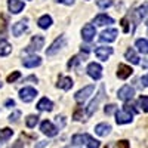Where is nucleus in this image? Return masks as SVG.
Returning <instances> with one entry per match:
<instances>
[{"instance_id":"obj_1","label":"nucleus","mask_w":148,"mask_h":148,"mask_svg":"<svg viewBox=\"0 0 148 148\" xmlns=\"http://www.w3.org/2000/svg\"><path fill=\"white\" fill-rule=\"evenodd\" d=\"M104 92H105V88H104V86H101V88H99V92H98V95H96V98L89 104L88 110H86V116H88V117H92V116H93V113H95L96 108H98V104H99V102L104 99V96H105Z\"/></svg>"},{"instance_id":"obj_29","label":"nucleus","mask_w":148,"mask_h":148,"mask_svg":"<svg viewBox=\"0 0 148 148\" xmlns=\"http://www.w3.org/2000/svg\"><path fill=\"white\" fill-rule=\"evenodd\" d=\"M96 5L101 9H107V8H110L111 5H113V0H98Z\"/></svg>"},{"instance_id":"obj_40","label":"nucleus","mask_w":148,"mask_h":148,"mask_svg":"<svg viewBox=\"0 0 148 148\" xmlns=\"http://www.w3.org/2000/svg\"><path fill=\"white\" fill-rule=\"evenodd\" d=\"M47 144H49L47 141H40L39 144H36V147H34V148H43V147H46Z\"/></svg>"},{"instance_id":"obj_11","label":"nucleus","mask_w":148,"mask_h":148,"mask_svg":"<svg viewBox=\"0 0 148 148\" xmlns=\"http://www.w3.org/2000/svg\"><path fill=\"white\" fill-rule=\"evenodd\" d=\"M95 34H96V30H95V27L92 25V24H86V25L82 28V37H83L84 42H92Z\"/></svg>"},{"instance_id":"obj_10","label":"nucleus","mask_w":148,"mask_h":148,"mask_svg":"<svg viewBox=\"0 0 148 148\" xmlns=\"http://www.w3.org/2000/svg\"><path fill=\"white\" fill-rule=\"evenodd\" d=\"M111 53H113V47H110V46H99L95 49V55L101 61H107Z\"/></svg>"},{"instance_id":"obj_31","label":"nucleus","mask_w":148,"mask_h":148,"mask_svg":"<svg viewBox=\"0 0 148 148\" xmlns=\"http://www.w3.org/2000/svg\"><path fill=\"white\" fill-rule=\"evenodd\" d=\"M19 76H21V73H19V71H14L12 74H9L6 80H8V83H14L16 79H19Z\"/></svg>"},{"instance_id":"obj_28","label":"nucleus","mask_w":148,"mask_h":148,"mask_svg":"<svg viewBox=\"0 0 148 148\" xmlns=\"http://www.w3.org/2000/svg\"><path fill=\"white\" fill-rule=\"evenodd\" d=\"M139 107L142 108V111H145V113H148V96H141L139 101H138Z\"/></svg>"},{"instance_id":"obj_34","label":"nucleus","mask_w":148,"mask_h":148,"mask_svg":"<svg viewBox=\"0 0 148 148\" xmlns=\"http://www.w3.org/2000/svg\"><path fill=\"white\" fill-rule=\"evenodd\" d=\"M116 108H117V105L110 104V105H107V107H105V110H104V111H105V114H107V116H110V114H113L114 111H116Z\"/></svg>"},{"instance_id":"obj_35","label":"nucleus","mask_w":148,"mask_h":148,"mask_svg":"<svg viewBox=\"0 0 148 148\" xmlns=\"http://www.w3.org/2000/svg\"><path fill=\"white\" fill-rule=\"evenodd\" d=\"M56 125H58L59 129H62V127L65 126V117H64V116H58V117H56Z\"/></svg>"},{"instance_id":"obj_43","label":"nucleus","mask_w":148,"mask_h":148,"mask_svg":"<svg viewBox=\"0 0 148 148\" xmlns=\"http://www.w3.org/2000/svg\"><path fill=\"white\" fill-rule=\"evenodd\" d=\"M141 82H142V84L145 86V88H148V74H147V76H142Z\"/></svg>"},{"instance_id":"obj_27","label":"nucleus","mask_w":148,"mask_h":148,"mask_svg":"<svg viewBox=\"0 0 148 148\" xmlns=\"http://www.w3.org/2000/svg\"><path fill=\"white\" fill-rule=\"evenodd\" d=\"M37 121H39V116H34V114H31V116H28L27 119H25V125H27V127H34L36 125H37Z\"/></svg>"},{"instance_id":"obj_41","label":"nucleus","mask_w":148,"mask_h":148,"mask_svg":"<svg viewBox=\"0 0 148 148\" xmlns=\"http://www.w3.org/2000/svg\"><path fill=\"white\" fill-rule=\"evenodd\" d=\"M14 105H15V101H14V99H8V101L5 102V107H8V108L14 107Z\"/></svg>"},{"instance_id":"obj_16","label":"nucleus","mask_w":148,"mask_h":148,"mask_svg":"<svg viewBox=\"0 0 148 148\" xmlns=\"http://www.w3.org/2000/svg\"><path fill=\"white\" fill-rule=\"evenodd\" d=\"M8 8L12 14H19L24 9V2H21V0H8Z\"/></svg>"},{"instance_id":"obj_39","label":"nucleus","mask_w":148,"mask_h":148,"mask_svg":"<svg viewBox=\"0 0 148 148\" xmlns=\"http://www.w3.org/2000/svg\"><path fill=\"white\" fill-rule=\"evenodd\" d=\"M9 148H24V142L22 141H16L15 144H12V147H9Z\"/></svg>"},{"instance_id":"obj_9","label":"nucleus","mask_w":148,"mask_h":148,"mask_svg":"<svg viewBox=\"0 0 148 148\" xmlns=\"http://www.w3.org/2000/svg\"><path fill=\"white\" fill-rule=\"evenodd\" d=\"M40 130H42L45 135H47V136H56V133H58V127H56V126H53L49 120L42 121V125H40Z\"/></svg>"},{"instance_id":"obj_24","label":"nucleus","mask_w":148,"mask_h":148,"mask_svg":"<svg viewBox=\"0 0 148 148\" xmlns=\"http://www.w3.org/2000/svg\"><path fill=\"white\" fill-rule=\"evenodd\" d=\"M12 52V46L6 42V40H2L0 42V56H6Z\"/></svg>"},{"instance_id":"obj_19","label":"nucleus","mask_w":148,"mask_h":148,"mask_svg":"<svg viewBox=\"0 0 148 148\" xmlns=\"http://www.w3.org/2000/svg\"><path fill=\"white\" fill-rule=\"evenodd\" d=\"M93 22L96 24V25H107V24H114V19L110 18V16H107L105 14H99V15L95 16Z\"/></svg>"},{"instance_id":"obj_3","label":"nucleus","mask_w":148,"mask_h":148,"mask_svg":"<svg viewBox=\"0 0 148 148\" xmlns=\"http://www.w3.org/2000/svg\"><path fill=\"white\" fill-rule=\"evenodd\" d=\"M43 45H45V39H43L42 36L36 34V36H33V39H31L28 47L25 49V52L27 53H31V52H36V51H40V49L43 47Z\"/></svg>"},{"instance_id":"obj_22","label":"nucleus","mask_w":148,"mask_h":148,"mask_svg":"<svg viewBox=\"0 0 148 148\" xmlns=\"http://www.w3.org/2000/svg\"><path fill=\"white\" fill-rule=\"evenodd\" d=\"M125 58H126L127 61H130L132 64H135V65L139 64V56L136 55V52H135L132 47H130V49H127V51L125 52Z\"/></svg>"},{"instance_id":"obj_33","label":"nucleus","mask_w":148,"mask_h":148,"mask_svg":"<svg viewBox=\"0 0 148 148\" xmlns=\"http://www.w3.org/2000/svg\"><path fill=\"white\" fill-rule=\"evenodd\" d=\"M80 58H82V56H73V58L68 61V68H71V67H74V65H77L80 61H82Z\"/></svg>"},{"instance_id":"obj_36","label":"nucleus","mask_w":148,"mask_h":148,"mask_svg":"<svg viewBox=\"0 0 148 148\" xmlns=\"http://www.w3.org/2000/svg\"><path fill=\"white\" fill-rule=\"evenodd\" d=\"M21 117V113H19V111H14V113H12L10 116H9V121H18V119Z\"/></svg>"},{"instance_id":"obj_20","label":"nucleus","mask_w":148,"mask_h":148,"mask_svg":"<svg viewBox=\"0 0 148 148\" xmlns=\"http://www.w3.org/2000/svg\"><path fill=\"white\" fill-rule=\"evenodd\" d=\"M56 86L62 90H70L73 88V79L71 77H61L56 83Z\"/></svg>"},{"instance_id":"obj_14","label":"nucleus","mask_w":148,"mask_h":148,"mask_svg":"<svg viewBox=\"0 0 148 148\" xmlns=\"http://www.w3.org/2000/svg\"><path fill=\"white\" fill-rule=\"evenodd\" d=\"M132 73H133V70H132L129 65L120 64L119 68H117V77H119V79H123V80H126L127 77L132 76Z\"/></svg>"},{"instance_id":"obj_15","label":"nucleus","mask_w":148,"mask_h":148,"mask_svg":"<svg viewBox=\"0 0 148 148\" xmlns=\"http://www.w3.org/2000/svg\"><path fill=\"white\" fill-rule=\"evenodd\" d=\"M25 30H27V19H21V21H18V22L14 24V27H12V34L18 37Z\"/></svg>"},{"instance_id":"obj_17","label":"nucleus","mask_w":148,"mask_h":148,"mask_svg":"<svg viewBox=\"0 0 148 148\" xmlns=\"http://www.w3.org/2000/svg\"><path fill=\"white\" fill-rule=\"evenodd\" d=\"M22 64L24 67H27V68H34V67H39L42 64V58L40 56H28L22 61Z\"/></svg>"},{"instance_id":"obj_21","label":"nucleus","mask_w":148,"mask_h":148,"mask_svg":"<svg viewBox=\"0 0 148 148\" xmlns=\"http://www.w3.org/2000/svg\"><path fill=\"white\" fill-rule=\"evenodd\" d=\"M110 132H111V126L107 125V123H99V125L95 126V133L99 135V136H107Z\"/></svg>"},{"instance_id":"obj_13","label":"nucleus","mask_w":148,"mask_h":148,"mask_svg":"<svg viewBox=\"0 0 148 148\" xmlns=\"http://www.w3.org/2000/svg\"><path fill=\"white\" fill-rule=\"evenodd\" d=\"M117 30L116 28H110V30H105L101 33L99 36V40L101 42H107V43H111V42H114L117 39Z\"/></svg>"},{"instance_id":"obj_46","label":"nucleus","mask_w":148,"mask_h":148,"mask_svg":"<svg viewBox=\"0 0 148 148\" xmlns=\"http://www.w3.org/2000/svg\"><path fill=\"white\" fill-rule=\"evenodd\" d=\"M0 88H2V83H0Z\"/></svg>"},{"instance_id":"obj_18","label":"nucleus","mask_w":148,"mask_h":148,"mask_svg":"<svg viewBox=\"0 0 148 148\" xmlns=\"http://www.w3.org/2000/svg\"><path fill=\"white\" fill-rule=\"evenodd\" d=\"M37 110L39 111H52L53 110V102L49 101L47 98H42L37 104Z\"/></svg>"},{"instance_id":"obj_47","label":"nucleus","mask_w":148,"mask_h":148,"mask_svg":"<svg viewBox=\"0 0 148 148\" xmlns=\"http://www.w3.org/2000/svg\"><path fill=\"white\" fill-rule=\"evenodd\" d=\"M105 148H108V147H105Z\"/></svg>"},{"instance_id":"obj_7","label":"nucleus","mask_w":148,"mask_h":148,"mask_svg":"<svg viewBox=\"0 0 148 148\" xmlns=\"http://www.w3.org/2000/svg\"><path fill=\"white\" fill-rule=\"evenodd\" d=\"M88 74L93 80H99L102 77V67L96 62H90L88 65Z\"/></svg>"},{"instance_id":"obj_8","label":"nucleus","mask_w":148,"mask_h":148,"mask_svg":"<svg viewBox=\"0 0 148 148\" xmlns=\"http://www.w3.org/2000/svg\"><path fill=\"white\" fill-rule=\"evenodd\" d=\"M37 95V90L34 88H24L19 90V98L24 102H31Z\"/></svg>"},{"instance_id":"obj_26","label":"nucleus","mask_w":148,"mask_h":148,"mask_svg":"<svg viewBox=\"0 0 148 148\" xmlns=\"http://www.w3.org/2000/svg\"><path fill=\"white\" fill-rule=\"evenodd\" d=\"M12 135H14V130L9 129V127H5V129H0V141H8Z\"/></svg>"},{"instance_id":"obj_12","label":"nucleus","mask_w":148,"mask_h":148,"mask_svg":"<svg viewBox=\"0 0 148 148\" xmlns=\"http://www.w3.org/2000/svg\"><path fill=\"white\" fill-rule=\"evenodd\" d=\"M133 119V114L127 113V111L121 110V111H117L116 113V121L117 125H126V123H130Z\"/></svg>"},{"instance_id":"obj_45","label":"nucleus","mask_w":148,"mask_h":148,"mask_svg":"<svg viewBox=\"0 0 148 148\" xmlns=\"http://www.w3.org/2000/svg\"><path fill=\"white\" fill-rule=\"evenodd\" d=\"M147 27H148V19H147Z\"/></svg>"},{"instance_id":"obj_4","label":"nucleus","mask_w":148,"mask_h":148,"mask_svg":"<svg viewBox=\"0 0 148 148\" xmlns=\"http://www.w3.org/2000/svg\"><path fill=\"white\" fill-rule=\"evenodd\" d=\"M133 95H135V89H133V88H130L129 84H125V86H123V88H120V89H119V92H117L119 99L125 101V102L130 101L132 98H133Z\"/></svg>"},{"instance_id":"obj_6","label":"nucleus","mask_w":148,"mask_h":148,"mask_svg":"<svg viewBox=\"0 0 148 148\" xmlns=\"http://www.w3.org/2000/svg\"><path fill=\"white\" fill-rule=\"evenodd\" d=\"M132 15H135V19H133V25L136 27L138 25V22L142 19V18H145L147 15H148V2H145L142 6H139L136 10H133V14Z\"/></svg>"},{"instance_id":"obj_32","label":"nucleus","mask_w":148,"mask_h":148,"mask_svg":"<svg viewBox=\"0 0 148 148\" xmlns=\"http://www.w3.org/2000/svg\"><path fill=\"white\" fill-rule=\"evenodd\" d=\"M73 119L74 120H82L83 119V108L82 107L76 108V111H74V114H73Z\"/></svg>"},{"instance_id":"obj_5","label":"nucleus","mask_w":148,"mask_h":148,"mask_svg":"<svg viewBox=\"0 0 148 148\" xmlns=\"http://www.w3.org/2000/svg\"><path fill=\"white\" fill-rule=\"evenodd\" d=\"M93 89H95V86L93 84H89V86H86V88H83V89H80L76 95H74V99H76L79 104H82V102H84L86 99L89 98V95H92V92H93Z\"/></svg>"},{"instance_id":"obj_2","label":"nucleus","mask_w":148,"mask_h":148,"mask_svg":"<svg viewBox=\"0 0 148 148\" xmlns=\"http://www.w3.org/2000/svg\"><path fill=\"white\" fill-rule=\"evenodd\" d=\"M65 46V37L64 36H59L58 39L47 47V51H46V55L47 56H52V55H55V53H58L61 49H62Z\"/></svg>"},{"instance_id":"obj_25","label":"nucleus","mask_w":148,"mask_h":148,"mask_svg":"<svg viewBox=\"0 0 148 148\" xmlns=\"http://www.w3.org/2000/svg\"><path fill=\"white\" fill-rule=\"evenodd\" d=\"M136 47L142 53H148V40L147 39H138L136 40Z\"/></svg>"},{"instance_id":"obj_37","label":"nucleus","mask_w":148,"mask_h":148,"mask_svg":"<svg viewBox=\"0 0 148 148\" xmlns=\"http://www.w3.org/2000/svg\"><path fill=\"white\" fill-rule=\"evenodd\" d=\"M117 148H130V145H129L127 141L123 139V141H119V142H117Z\"/></svg>"},{"instance_id":"obj_38","label":"nucleus","mask_w":148,"mask_h":148,"mask_svg":"<svg viewBox=\"0 0 148 148\" xmlns=\"http://www.w3.org/2000/svg\"><path fill=\"white\" fill-rule=\"evenodd\" d=\"M121 27L125 33H129V25H127V18H123L121 19Z\"/></svg>"},{"instance_id":"obj_30","label":"nucleus","mask_w":148,"mask_h":148,"mask_svg":"<svg viewBox=\"0 0 148 148\" xmlns=\"http://www.w3.org/2000/svg\"><path fill=\"white\" fill-rule=\"evenodd\" d=\"M123 107H125L123 110H125V111H127V113H130V114H136V113H138V110L135 108V105H132V104H129V102H126V104L123 105Z\"/></svg>"},{"instance_id":"obj_23","label":"nucleus","mask_w":148,"mask_h":148,"mask_svg":"<svg viewBox=\"0 0 148 148\" xmlns=\"http://www.w3.org/2000/svg\"><path fill=\"white\" fill-rule=\"evenodd\" d=\"M37 24H39V27L46 30L52 25V18L49 16V15H43L42 18H39V21H37Z\"/></svg>"},{"instance_id":"obj_44","label":"nucleus","mask_w":148,"mask_h":148,"mask_svg":"<svg viewBox=\"0 0 148 148\" xmlns=\"http://www.w3.org/2000/svg\"><path fill=\"white\" fill-rule=\"evenodd\" d=\"M141 65H142V68H148V59H144Z\"/></svg>"},{"instance_id":"obj_42","label":"nucleus","mask_w":148,"mask_h":148,"mask_svg":"<svg viewBox=\"0 0 148 148\" xmlns=\"http://www.w3.org/2000/svg\"><path fill=\"white\" fill-rule=\"evenodd\" d=\"M56 2H59V3H64V5H68V6H71V5L74 3V0H56Z\"/></svg>"}]
</instances>
